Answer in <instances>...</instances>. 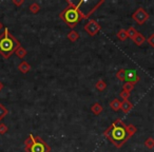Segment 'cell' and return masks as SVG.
I'll return each mask as SVG.
<instances>
[{
  "mask_svg": "<svg viewBox=\"0 0 154 152\" xmlns=\"http://www.w3.org/2000/svg\"><path fill=\"white\" fill-rule=\"evenodd\" d=\"M103 136L107 137L116 148H122L130 138L127 133V125L120 118L114 120L103 132Z\"/></svg>",
  "mask_w": 154,
  "mask_h": 152,
  "instance_id": "cell-1",
  "label": "cell"
},
{
  "mask_svg": "<svg viewBox=\"0 0 154 152\" xmlns=\"http://www.w3.org/2000/svg\"><path fill=\"white\" fill-rule=\"evenodd\" d=\"M66 3H68V5L59 14V17L69 28L73 30L82 19H87L89 17L80 10L82 2L76 5V3H73L71 0H66Z\"/></svg>",
  "mask_w": 154,
  "mask_h": 152,
  "instance_id": "cell-2",
  "label": "cell"
},
{
  "mask_svg": "<svg viewBox=\"0 0 154 152\" xmlns=\"http://www.w3.org/2000/svg\"><path fill=\"white\" fill-rule=\"evenodd\" d=\"M20 47V42L11 34L10 30L5 28L0 34V54L5 58H10L16 50Z\"/></svg>",
  "mask_w": 154,
  "mask_h": 152,
  "instance_id": "cell-3",
  "label": "cell"
},
{
  "mask_svg": "<svg viewBox=\"0 0 154 152\" xmlns=\"http://www.w3.org/2000/svg\"><path fill=\"white\" fill-rule=\"evenodd\" d=\"M26 152H50L51 147L40 136H34L32 144L24 147Z\"/></svg>",
  "mask_w": 154,
  "mask_h": 152,
  "instance_id": "cell-4",
  "label": "cell"
},
{
  "mask_svg": "<svg viewBox=\"0 0 154 152\" xmlns=\"http://www.w3.org/2000/svg\"><path fill=\"white\" fill-rule=\"evenodd\" d=\"M84 29L90 36H95L101 30V26L95 19H89V21L85 24Z\"/></svg>",
  "mask_w": 154,
  "mask_h": 152,
  "instance_id": "cell-5",
  "label": "cell"
},
{
  "mask_svg": "<svg viewBox=\"0 0 154 152\" xmlns=\"http://www.w3.org/2000/svg\"><path fill=\"white\" fill-rule=\"evenodd\" d=\"M132 18L135 22L138 24H143L148 19H149V14L145 11L143 8H138L134 13L132 14Z\"/></svg>",
  "mask_w": 154,
  "mask_h": 152,
  "instance_id": "cell-6",
  "label": "cell"
},
{
  "mask_svg": "<svg viewBox=\"0 0 154 152\" xmlns=\"http://www.w3.org/2000/svg\"><path fill=\"white\" fill-rule=\"evenodd\" d=\"M139 82V76L134 70H127L126 71V82H132L137 84Z\"/></svg>",
  "mask_w": 154,
  "mask_h": 152,
  "instance_id": "cell-7",
  "label": "cell"
},
{
  "mask_svg": "<svg viewBox=\"0 0 154 152\" xmlns=\"http://www.w3.org/2000/svg\"><path fill=\"white\" fill-rule=\"evenodd\" d=\"M132 109H133V105L131 101H129V99L128 101H122V108H120V110H122L125 114H128Z\"/></svg>",
  "mask_w": 154,
  "mask_h": 152,
  "instance_id": "cell-8",
  "label": "cell"
},
{
  "mask_svg": "<svg viewBox=\"0 0 154 152\" xmlns=\"http://www.w3.org/2000/svg\"><path fill=\"white\" fill-rule=\"evenodd\" d=\"M18 70H19L21 73H23V74H26L28 72H30V70H31V64H29L28 61L23 60V61L20 62L19 66H18Z\"/></svg>",
  "mask_w": 154,
  "mask_h": 152,
  "instance_id": "cell-9",
  "label": "cell"
},
{
  "mask_svg": "<svg viewBox=\"0 0 154 152\" xmlns=\"http://www.w3.org/2000/svg\"><path fill=\"white\" fill-rule=\"evenodd\" d=\"M103 106L99 103H94L91 106V111H92V113L95 114V115H99V114L103 112Z\"/></svg>",
  "mask_w": 154,
  "mask_h": 152,
  "instance_id": "cell-10",
  "label": "cell"
},
{
  "mask_svg": "<svg viewBox=\"0 0 154 152\" xmlns=\"http://www.w3.org/2000/svg\"><path fill=\"white\" fill-rule=\"evenodd\" d=\"M66 37H68V39L70 41L75 42V41H77L78 39H79V33L77 32V31H75V30H71L70 32L68 33Z\"/></svg>",
  "mask_w": 154,
  "mask_h": 152,
  "instance_id": "cell-11",
  "label": "cell"
},
{
  "mask_svg": "<svg viewBox=\"0 0 154 152\" xmlns=\"http://www.w3.org/2000/svg\"><path fill=\"white\" fill-rule=\"evenodd\" d=\"M110 108L115 112L118 111V110H120V108H122V101L118 98H114L113 101L110 103Z\"/></svg>",
  "mask_w": 154,
  "mask_h": 152,
  "instance_id": "cell-12",
  "label": "cell"
},
{
  "mask_svg": "<svg viewBox=\"0 0 154 152\" xmlns=\"http://www.w3.org/2000/svg\"><path fill=\"white\" fill-rule=\"evenodd\" d=\"M133 41H134V43L136 45H138V47H140V45H143V43L146 41V37L143 36L141 33L138 32V34L135 36V38L133 39Z\"/></svg>",
  "mask_w": 154,
  "mask_h": 152,
  "instance_id": "cell-13",
  "label": "cell"
},
{
  "mask_svg": "<svg viewBox=\"0 0 154 152\" xmlns=\"http://www.w3.org/2000/svg\"><path fill=\"white\" fill-rule=\"evenodd\" d=\"M95 88H96V90L99 91V92H103V91H105L106 89H107V82L103 79H99L98 82H96V85H95Z\"/></svg>",
  "mask_w": 154,
  "mask_h": 152,
  "instance_id": "cell-14",
  "label": "cell"
},
{
  "mask_svg": "<svg viewBox=\"0 0 154 152\" xmlns=\"http://www.w3.org/2000/svg\"><path fill=\"white\" fill-rule=\"evenodd\" d=\"M116 36H117V38L122 41H125V40H127V38H129L127 30H125V29H120V30L117 32V34H116Z\"/></svg>",
  "mask_w": 154,
  "mask_h": 152,
  "instance_id": "cell-15",
  "label": "cell"
},
{
  "mask_svg": "<svg viewBox=\"0 0 154 152\" xmlns=\"http://www.w3.org/2000/svg\"><path fill=\"white\" fill-rule=\"evenodd\" d=\"M126 69H120L116 73V78L120 82H126Z\"/></svg>",
  "mask_w": 154,
  "mask_h": 152,
  "instance_id": "cell-16",
  "label": "cell"
},
{
  "mask_svg": "<svg viewBox=\"0 0 154 152\" xmlns=\"http://www.w3.org/2000/svg\"><path fill=\"white\" fill-rule=\"evenodd\" d=\"M136 131H137V129L134 125H132V124L127 125V133H128V135H129L130 138L135 134V133H136Z\"/></svg>",
  "mask_w": 154,
  "mask_h": 152,
  "instance_id": "cell-17",
  "label": "cell"
},
{
  "mask_svg": "<svg viewBox=\"0 0 154 152\" xmlns=\"http://www.w3.org/2000/svg\"><path fill=\"white\" fill-rule=\"evenodd\" d=\"M15 53H16V55H17L19 58H24L26 56V54H28V51H26V50L24 49L23 47H21V45H20V47L18 48L17 50H16Z\"/></svg>",
  "mask_w": 154,
  "mask_h": 152,
  "instance_id": "cell-18",
  "label": "cell"
},
{
  "mask_svg": "<svg viewBox=\"0 0 154 152\" xmlns=\"http://www.w3.org/2000/svg\"><path fill=\"white\" fill-rule=\"evenodd\" d=\"M127 33H128V37L129 38H131L133 40V39L135 38V36H136L137 34H138V32L136 31V29L134 28V26H130V28L127 30Z\"/></svg>",
  "mask_w": 154,
  "mask_h": 152,
  "instance_id": "cell-19",
  "label": "cell"
},
{
  "mask_svg": "<svg viewBox=\"0 0 154 152\" xmlns=\"http://www.w3.org/2000/svg\"><path fill=\"white\" fill-rule=\"evenodd\" d=\"M29 9H30L31 13H33V14H37L39 11H40L41 8H40V5H39L37 2H33L32 5H30V8H29Z\"/></svg>",
  "mask_w": 154,
  "mask_h": 152,
  "instance_id": "cell-20",
  "label": "cell"
},
{
  "mask_svg": "<svg viewBox=\"0 0 154 152\" xmlns=\"http://www.w3.org/2000/svg\"><path fill=\"white\" fill-rule=\"evenodd\" d=\"M134 87H135V85L132 84V82H125V84L122 85V90L131 93V91L134 89Z\"/></svg>",
  "mask_w": 154,
  "mask_h": 152,
  "instance_id": "cell-21",
  "label": "cell"
},
{
  "mask_svg": "<svg viewBox=\"0 0 154 152\" xmlns=\"http://www.w3.org/2000/svg\"><path fill=\"white\" fill-rule=\"evenodd\" d=\"M145 146L146 148H148V149H153L154 148V138L153 137H148L147 139L145 141Z\"/></svg>",
  "mask_w": 154,
  "mask_h": 152,
  "instance_id": "cell-22",
  "label": "cell"
},
{
  "mask_svg": "<svg viewBox=\"0 0 154 152\" xmlns=\"http://www.w3.org/2000/svg\"><path fill=\"white\" fill-rule=\"evenodd\" d=\"M8 113H9V111H8L7 108L2 104H0V119H2L3 117H5L8 115Z\"/></svg>",
  "mask_w": 154,
  "mask_h": 152,
  "instance_id": "cell-23",
  "label": "cell"
},
{
  "mask_svg": "<svg viewBox=\"0 0 154 152\" xmlns=\"http://www.w3.org/2000/svg\"><path fill=\"white\" fill-rule=\"evenodd\" d=\"M130 94L131 93L127 92V91H125V90H122V92L119 93V96L122 98V101H128L129 97H130Z\"/></svg>",
  "mask_w": 154,
  "mask_h": 152,
  "instance_id": "cell-24",
  "label": "cell"
},
{
  "mask_svg": "<svg viewBox=\"0 0 154 152\" xmlns=\"http://www.w3.org/2000/svg\"><path fill=\"white\" fill-rule=\"evenodd\" d=\"M8 130H9V127L5 124H3V123H0V134H5L8 132Z\"/></svg>",
  "mask_w": 154,
  "mask_h": 152,
  "instance_id": "cell-25",
  "label": "cell"
},
{
  "mask_svg": "<svg viewBox=\"0 0 154 152\" xmlns=\"http://www.w3.org/2000/svg\"><path fill=\"white\" fill-rule=\"evenodd\" d=\"M147 41H148V43H149V45H151L152 48H154V34L150 35V36L148 37Z\"/></svg>",
  "mask_w": 154,
  "mask_h": 152,
  "instance_id": "cell-26",
  "label": "cell"
},
{
  "mask_svg": "<svg viewBox=\"0 0 154 152\" xmlns=\"http://www.w3.org/2000/svg\"><path fill=\"white\" fill-rule=\"evenodd\" d=\"M12 2H13L14 5H16V7H20V5H21L22 3L24 2V0H13Z\"/></svg>",
  "mask_w": 154,
  "mask_h": 152,
  "instance_id": "cell-27",
  "label": "cell"
},
{
  "mask_svg": "<svg viewBox=\"0 0 154 152\" xmlns=\"http://www.w3.org/2000/svg\"><path fill=\"white\" fill-rule=\"evenodd\" d=\"M3 89V84L1 82H0V92H1V90Z\"/></svg>",
  "mask_w": 154,
  "mask_h": 152,
  "instance_id": "cell-28",
  "label": "cell"
},
{
  "mask_svg": "<svg viewBox=\"0 0 154 152\" xmlns=\"http://www.w3.org/2000/svg\"><path fill=\"white\" fill-rule=\"evenodd\" d=\"M2 28H3V24L1 23V22H0V30H1V29H2Z\"/></svg>",
  "mask_w": 154,
  "mask_h": 152,
  "instance_id": "cell-29",
  "label": "cell"
},
{
  "mask_svg": "<svg viewBox=\"0 0 154 152\" xmlns=\"http://www.w3.org/2000/svg\"><path fill=\"white\" fill-rule=\"evenodd\" d=\"M0 120H1V119H0Z\"/></svg>",
  "mask_w": 154,
  "mask_h": 152,
  "instance_id": "cell-30",
  "label": "cell"
}]
</instances>
